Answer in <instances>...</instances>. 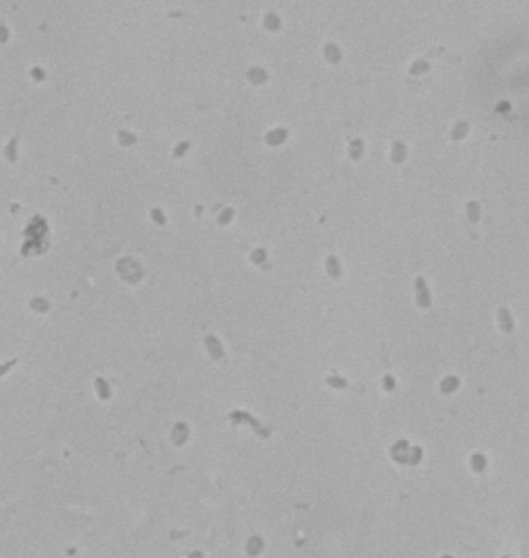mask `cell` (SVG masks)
Segmentation results:
<instances>
[{"instance_id":"cell-1","label":"cell","mask_w":529,"mask_h":558,"mask_svg":"<svg viewBox=\"0 0 529 558\" xmlns=\"http://www.w3.org/2000/svg\"><path fill=\"white\" fill-rule=\"evenodd\" d=\"M413 294H415V304L420 306L422 310H428L432 306V296H430V289L424 281V277L417 275L415 277V283H413Z\"/></svg>"},{"instance_id":"cell-8","label":"cell","mask_w":529,"mask_h":558,"mask_svg":"<svg viewBox=\"0 0 529 558\" xmlns=\"http://www.w3.org/2000/svg\"><path fill=\"white\" fill-rule=\"evenodd\" d=\"M428 68H430V66H428L426 60H417V62H413V66L409 68V73H411V75H422V73L428 71Z\"/></svg>"},{"instance_id":"cell-4","label":"cell","mask_w":529,"mask_h":558,"mask_svg":"<svg viewBox=\"0 0 529 558\" xmlns=\"http://www.w3.org/2000/svg\"><path fill=\"white\" fill-rule=\"evenodd\" d=\"M467 133H469V124L467 122H457L451 131V139L453 141H461V139L467 137Z\"/></svg>"},{"instance_id":"cell-2","label":"cell","mask_w":529,"mask_h":558,"mask_svg":"<svg viewBox=\"0 0 529 558\" xmlns=\"http://www.w3.org/2000/svg\"><path fill=\"white\" fill-rule=\"evenodd\" d=\"M498 325H500V329H503L505 333H513L515 331V320H513V316H511V312H509V308H498Z\"/></svg>"},{"instance_id":"cell-9","label":"cell","mask_w":529,"mask_h":558,"mask_svg":"<svg viewBox=\"0 0 529 558\" xmlns=\"http://www.w3.org/2000/svg\"><path fill=\"white\" fill-rule=\"evenodd\" d=\"M360 147H362V143L356 141V143H354V155H356V157H358V153H360Z\"/></svg>"},{"instance_id":"cell-5","label":"cell","mask_w":529,"mask_h":558,"mask_svg":"<svg viewBox=\"0 0 529 558\" xmlns=\"http://www.w3.org/2000/svg\"><path fill=\"white\" fill-rule=\"evenodd\" d=\"M465 211H467V219H469L471 223H476V221L480 219V205H478L476 201H469L467 207H465Z\"/></svg>"},{"instance_id":"cell-11","label":"cell","mask_w":529,"mask_h":558,"mask_svg":"<svg viewBox=\"0 0 529 558\" xmlns=\"http://www.w3.org/2000/svg\"><path fill=\"white\" fill-rule=\"evenodd\" d=\"M503 558H511V556H509V554H505V556H503Z\"/></svg>"},{"instance_id":"cell-7","label":"cell","mask_w":529,"mask_h":558,"mask_svg":"<svg viewBox=\"0 0 529 558\" xmlns=\"http://www.w3.org/2000/svg\"><path fill=\"white\" fill-rule=\"evenodd\" d=\"M459 387V381L455 379V376H447L442 383H440V391L442 393H451V391H455Z\"/></svg>"},{"instance_id":"cell-6","label":"cell","mask_w":529,"mask_h":558,"mask_svg":"<svg viewBox=\"0 0 529 558\" xmlns=\"http://www.w3.org/2000/svg\"><path fill=\"white\" fill-rule=\"evenodd\" d=\"M471 467H473V471H476V473H482L486 469V457L480 455V453L471 455Z\"/></svg>"},{"instance_id":"cell-3","label":"cell","mask_w":529,"mask_h":558,"mask_svg":"<svg viewBox=\"0 0 529 558\" xmlns=\"http://www.w3.org/2000/svg\"><path fill=\"white\" fill-rule=\"evenodd\" d=\"M405 155H407L405 143L395 141V143H393V151H391V159H393V163H401L403 159H405Z\"/></svg>"},{"instance_id":"cell-12","label":"cell","mask_w":529,"mask_h":558,"mask_svg":"<svg viewBox=\"0 0 529 558\" xmlns=\"http://www.w3.org/2000/svg\"><path fill=\"white\" fill-rule=\"evenodd\" d=\"M442 558H451V556H442Z\"/></svg>"},{"instance_id":"cell-10","label":"cell","mask_w":529,"mask_h":558,"mask_svg":"<svg viewBox=\"0 0 529 558\" xmlns=\"http://www.w3.org/2000/svg\"><path fill=\"white\" fill-rule=\"evenodd\" d=\"M387 389H389V391L393 389V381H391V376H387Z\"/></svg>"}]
</instances>
